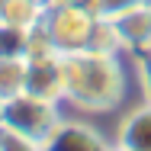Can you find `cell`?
<instances>
[{
  "label": "cell",
  "mask_w": 151,
  "mask_h": 151,
  "mask_svg": "<svg viewBox=\"0 0 151 151\" xmlns=\"http://www.w3.org/2000/svg\"><path fill=\"white\" fill-rule=\"evenodd\" d=\"M61 71H64L61 106L68 113L106 116L125 103L129 74H125L122 55H106L93 48L68 52L61 55Z\"/></svg>",
  "instance_id": "1"
},
{
  "label": "cell",
  "mask_w": 151,
  "mask_h": 151,
  "mask_svg": "<svg viewBox=\"0 0 151 151\" xmlns=\"http://www.w3.org/2000/svg\"><path fill=\"white\" fill-rule=\"evenodd\" d=\"M68 109L61 106L58 100H42L35 93H16L3 103V129L10 132H19L32 142L45 145V138L55 132V125L61 122Z\"/></svg>",
  "instance_id": "2"
},
{
  "label": "cell",
  "mask_w": 151,
  "mask_h": 151,
  "mask_svg": "<svg viewBox=\"0 0 151 151\" xmlns=\"http://www.w3.org/2000/svg\"><path fill=\"white\" fill-rule=\"evenodd\" d=\"M39 19H42V26L48 32L52 45L58 48V55L87 48L93 23H96V16L90 13V6H84L81 0H55L52 6L42 10Z\"/></svg>",
  "instance_id": "3"
},
{
  "label": "cell",
  "mask_w": 151,
  "mask_h": 151,
  "mask_svg": "<svg viewBox=\"0 0 151 151\" xmlns=\"http://www.w3.org/2000/svg\"><path fill=\"white\" fill-rule=\"evenodd\" d=\"M109 148H113V138L96 122H90V116H81V113H64L55 132L42 145V151H109Z\"/></svg>",
  "instance_id": "4"
},
{
  "label": "cell",
  "mask_w": 151,
  "mask_h": 151,
  "mask_svg": "<svg viewBox=\"0 0 151 151\" xmlns=\"http://www.w3.org/2000/svg\"><path fill=\"white\" fill-rule=\"evenodd\" d=\"M113 26L119 32L122 52L132 58V55H142L151 48V0H142L135 6H129L125 13L113 16Z\"/></svg>",
  "instance_id": "5"
},
{
  "label": "cell",
  "mask_w": 151,
  "mask_h": 151,
  "mask_svg": "<svg viewBox=\"0 0 151 151\" xmlns=\"http://www.w3.org/2000/svg\"><path fill=\"white\" fill-rule=\"evenodd\" d=\"M26 93H35V96H42V100H58L61 103V96H64L61 55L26 61Z\"/></svg>",
  "instance_id": "6"
},
{
  "label": "cell",
  "mask_w": 151,
  "mask_h": 151,
  "mask_svg": "<svg viewBox=\"0 0 151 151\" xmlns=\"http://www.w3.org/2000/svg\"><path fill=\"white\" fill-rule=\"evenodd\" d=\"M113 142H119L132 151H151V103L148 100H138L135 106H129L119 116Z\"/></svg>",
  "instance_id": "7"
},
{
  "label": "cell",
  "mask_w": 151,
  "mask_h": 151,
  "mask_svg": "<svg viewBox=\"0 0 151 151\" xmlns=\"http://www.w3.org/2000/svg\"><path fill=\"white\" fill-rule=\"evenodd\" d=\"M26 90V58L0 55V96L10 100Z\"/></svg>",
  "instance_id": "8"
},
{
  "label": "cell",
  "mask_w": 151,
  "mask_h": 151,
  "mask_svg": "<svg viewBox=\"0 0 151 151\" xmlns=\"http://www.w3.org/2000/svg\"><path fill=\"white\" fill-rule=\"evenodd\" d=\"M39 16H42V6L35 0H0V23L6 26L29 29L32 23H39Z\"/></svg>",
  "instance_id": "9"
},
{
  "label": "cell",
  "mask_w": 151,
  "mask_h": 151,
  "mask_svg": "<svg viewBox=\"0 0 151 151\" xmlns=\"http://www.w3.org/2000/svg\"><path fill=\"white\" fill-rule=\"evenodd\" d=\"M0 55H13V58H26V29L0 23Z\"/></svg>",
  "instance_id": "10"
},
{
  "label": "cell",
  "mask_w": 151,
  "mask_h": 151,
  "mask_svg": "<svg viewBox=\"0 0 151 151\" xmlns=\"http://www.w3.org/2000/svg\"><path fill=\"white\" fill-rule=\"evenodd\" d=\"M81 3L90 6V13L96 19H113V16L125 13L129 6H135V3H142V0H81Z\"/></svg>",
  "instance_id": "11"
},
{
  "label": "cell",
  "mask_w": 151,
  "mask_h": 151,
  "mask_svg": "<svg viewBox=\"0 0 151 151\" xmlns=\"http://www.w3.org/2000/svg\"><path fill=\"white\" fill-rule=\"evenodd\" d=\"M0 151H42V145L32 142V138H26V135H19V132H10V129L0 125Z\"/></svg>",
  "instance_id": "12"
},
{
  "label": "cell",
  "mask_w": 151,
  "mask_h": 151,
  "mask_svg": "<svg viewBox=\"0 0 151 151\" xmlns=\"http://www.w3.org/2000/svg\"><path fill=\"white\" fill-rule=\"evenodd\" d=\"M132 64H135V77H138V87H142V100L151 103V55L148 52L132 55Z\"/></svg>",
  "instance_id": "13"
},
{
  "label": "cell",
  "mask_w": 151,
  "mask_h": 151,
  "mask_svg": "<svg viewBox=\"0 0 151 151\" xmlns=\"http://www.w3.org/2000/svg\"><path fill=\"white\" fill-rule=\"evenodd\" d=\"M109 151H132V148H125V145H119V142H113V148Z\"/></svg>",
  "instance_id": "14"
},
{
  "label": "cell",
  "mask_w": 151,
  "mask_h": 151,
  "mask_svg": "<svg viewBox=\"0 0 151 151\" xmlns=\"http://www.w3.org/2000/svg\"><path fill=\"white\" fill-rule=\"evenodd\" d=\"M3 103H6V100L0 96V125H3Z\"/></svg>",
  "instance_id": "15"
},
{
  "label": "cell",
  "mask_w": 151,
  "mask_h": 151,
  "mask_svg": "<svg viewBox=\"0 0 151 151\" xmlns=\"http://www.w3.org/2000/svg\"><path fill=\"white\" fill-rule=\"evenodd\" d=\"M148 55H151V48H148Z\"/></svg>",
  "instance_id": "16"
}]
</instances>
